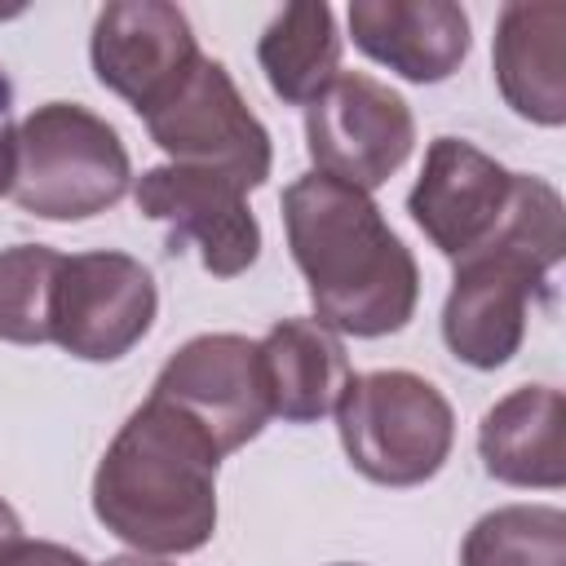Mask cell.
Here are the masks:
<instances>
[{"label":"cell","mask_w":566,"mask_h":566,"mask_svg":"<svg viewBox=\"0 0 566 566\" xmlns=\"http://www.w3.org/2000/svg\"><path fill=\"white\" fill-rule=\"evenodd\" d=\"M283 230L310 283L314 318L327 332L376 340L411 323L420 265L371 195L323 172H301L283 190Z\"/></svg>","instance_id":"1"},{"label":"cell","mask_w":566,"mask_h":566,"mask_svg":"<svg viewBox=\"0 0 566 566\" xmlns=\"http://www.w3.org/2000/svg\"><path fill=\"white\" fill-rule=\"evenodd\" d=\"M217 447L177 407L146 398L93 473V517L150 557H181L217 531Z\"/></svg>","instance_id":"2"},{"label":"cell","mask_w":566,"mask_h":566,"mask_svg":"<svg viewBox=\"0 0 566 566\" xmlns=\"http://www.w3.org/2000/svg\"><path fill=\"white\" fill-rule=\"evenodd\" d=\"M566 256L562 195L526 172H513V199L500 230L469 256L451 261V292L442 305L447 349L478 367H504L522 340L535 301H548V274Z\"/></svg>","instance_id":"3"},{"label":"cell","mask_w":566,"mask_h":566,"mask_svg":"<svg viewBox=\"0 0 566 566\" xmlns=\"http://www.w3.org/2000/svg\"><path fill=\"white\" fill-rule=\"evenodd\" d=\"M133 186L119 133L80 102H44L13 133V203L40 221H84Z\"/></svg>","instance_id":"4"},{"label":"cell","mask_w":566,"mask_h":566,"mask_svg":"<svg viewBox=\"0 0 566 566\" xmlns=\"http://www.w3.org/2000/svg\"><path fill=\"white\" fill-rule=\"evenodd\" d=\"M336 433L367 482L420 486L451 455L455 411L433 380L389 367L349 376L336 402Z\"/></svg>","instance_id":"5"},{"label":"cell","mask_w":566,"mask_h":566,"mask_svg":"<svg viewBox=\"0 0 566 566\" xmlns=\"http://www.w3.org/2000/svg\"><path fill=\"white\" fill-rule=\"evenodd\" d=\"M150 142L177 164L217 172L243 190L265 186L274 168V146L265 124L248 111L239 84L217 57H195L190 71L142 111Z\"/></svg>","instance_id":"6"},{"label":"cell","mask_w":566,"mask_h":566,"mask_svg":"<svg viewBox=\"0 0 566 566\" xmlns=\"http://www.w3.org/2000/svg\"><path fill=\"white\" fill-rule=\"evenodd\" d=\"M416 146V115L402 93L389 84L340 71L310 106H305V150L314 172L371 195L385 186Z\"/></svg>","instance_id":"7"},{"label":"cell","mask_w":566,"mask_h":566,"mask_svg":"<svg viewBox=\"0 0 566 566\" xmlns=\"http://www.w3.org/2000/svg\"><path fill=\"white\" fill-rule=\"evenodd\" d=\"M159 292L150 270L128 252L62 256L49 310V340L84 363L124 358L155 323Z\"/></svg>","instance_id":"8"},{"label":"cell","mask_w":566,"mask_h":566,"mask_svg":"<svg viewBox=\"0 0 566 566\" xmlns=\"http://www.w3.org/2000/svg\"><path fill=\"white\" fill-rule=\"evenodd\" d=\"M150 398L177 407L186 420H195L217 455L239 451L252 442L270 411V389L261 371L256 340L239 332H203L190 336L155 376Z\"/></svg>","instance_id":"9"},{"label":"cell","mask_w":566,"mask_h":566,"mask_svg":"<svg viewBox=\"0 0 566 566\" xmlns=\"http://www.w3.org/2000/svg\"><path fill=\"white\" fill-rule=\"evenodd\" d=\"M133 199L142 217L168 226V252L199 248V265L212 279H234L261 256L248 190L217 172L159 164L133 181Z\"/></svg>","instance_id":"10"},{"label":"cell","mask_w":566,"mask_h":566,"mask_svg":"<svg viewBox=\"0 0 566 566\" xmlns=\"http://www.w3.org/2000/svg\"><path fill=\"white\" fill-rule=\"evenodd\" d=\"M509 199L513 172L500 159L464 137H433L407 195V212L447 261H460L500 230Z\"/></svg>","instance_id":"11"},{"label":"cell","mask_w":566,"mask_h":566,"mask_svg":"<svg viewBox=\"0 0 566 566\" xmlns=\"http://www.w3.org/2000/svg\"><path fill=\"white\" fill-rule=\"evenodd\" d=\"M93 75L137 115L155 106L199 57L190 18L168 0H111L88 35Z\"/></svg>","instance_id":"12"},{"label":"cell","mask_w":566,"mask_h":566,"mask_svg":"<svg viewBox=\"0 0 566 566\" xmlns=\"http://www.w3.org/2000/svg\"><path fill=\"white\" fill-rule=\"evenodd\" d=\"M354 44L411 84H442L469 57V13L455 0H354Z\"/></svg>","instance_id":"13"},{"label":"cell","mask_w":566,"mask_h":566,"mask_svg":"<svg viewBox=\"0 0 566 566\" xmlns=\"http://www.w3.org/2000/svg\"><path fill=\"white\" fill-rule=\"evenodd\" d=\"M491 66L500 97L531 124H566V4L513 0L495 18Z\"/></svg>","instance_id":"14"},{"label":"cell","mask_w":566,"mask_h":566,"mask_svg":"<svg viewBox=\"0 0 566 566\" xmlns=\"http://www.w3.org/2000/svg\"><path fill=\"white\" fill-rule=\"evenodd\" d=\"M566 398L553 385L504 394L478 424V455L495 482L557 491L566 482Z\"/></svg>","instance_id":"15"},{"label":"cell","mask_w":566,"mask_h":566,"mask_svg":"<svg viewBox=\"0 0 566 566\" xmlns=\"http://www.w3.org/2000/svg\"><path fill=\"white\" fill-rule=\"evenodd\" d=\"M261 371L270 389V411L310 424L336 411L345 385H349V354L336 332H327L318 318H279L261 340Z\"/></svg>","instance_id":"16"},{"label":"cell","mask_w":566,"mask_h":566,"mask_svg":"<svg viewBox=\"0 0 566 566\" xmlns=\"http://www.w3.org/2000/svg\"><path fill=\"white\" fill-rule=\"evenodd\" d=\"M265 84L287 106H310L340 75V31L323 0H296L270 18L256 40Z\"/></svg>","instance_id":"17"},{"label":"cell","mask_w":566,"mask_h":566,"mask_svg":"<svg viewBox=\"0 0 566 566\" xmlns=\"http://www.w3.org/2000/svg\"><path fill=\"white\" fill-rule=\"evenodd\" d=\"M460 566H566V513L553 504L491 509L469 526Z\"/></svg>","instance_id":"18"},{"label":"cell","mask_w":566,"mask_h":566,"mask_svg":"<svg viewBox=\"0 0 566 566\" xmlns=\"http://www.w3.org/2000/svg\"><path fill=\"white\" fill-rule=\"evenodd\" d=\"M62 252L44 243L0 248V340L9 345H44L49 310L57 283Z\"/></svg>","instance_id":"19"},{"label":"cell","mask_w":566,"mask_h":566,"mask_svg":"<svg viewBox=\"0 0 566 566\" xmlns=\"http://www.w3.org/2000/svg\"><path fill=\"white\" fill-rule=\"evenodd\" d=\"M0 566H93V562L66 544H53V539H18L0 557Z\"/></svg>","instance_id":"20"},{"label":"cell","mask_w":566,"mask_h":566,"mask_svg":"<svg viewBox=\"0 0 566 566\" xmlns=\"http://www.w3.org/2000/svg\"><path fill=\"white\" fill-rule=\"evenodd\" d=\"M13 133H18V124H13V84L0 71V195H9V186H13Z\"/></svg>","instance_id":"21"},{"label":"cell","mask_w":566,"mask_h":566,"mask_svg":"<svg viewBox=\"0 0 566 566\" xmlns=\"http://www.w3.org/2000/svg\"><path fill=\"white\" fill-rule=\"evenodd\" d=\"M18 539H22V522H18V513H13V509L0 500V557H4V553H9Z\"/></svg>","instance_id":"22"},{"label":"cell","mask_w":566,"mask_h":566,"mask_svg":"<svg viewBox=\"0 0 566 566\" xmlns=\"http://www.w3.org/2000/svg\"><path fill=\"white\" fill-rule=\"evenodd\" d=\"M102 566H172V562L150 557V553H119V557H106Z\"/></svg>","instance_id":"23"},{"label":"cell","mask_w":566,"mask_h":566,"mask_svg":"<svg viewBox=\"0 0 566 566\" xmlns=\"http://www.w3.org/2000/svg\"><path fill=\"white\" fill-rule=\"evenodd\" d=\"M336 566H354V562H336Z\"/></svg>","instance_id":"24"}]
</instances>
